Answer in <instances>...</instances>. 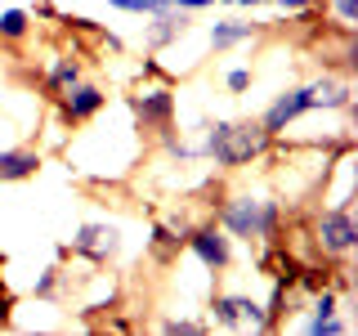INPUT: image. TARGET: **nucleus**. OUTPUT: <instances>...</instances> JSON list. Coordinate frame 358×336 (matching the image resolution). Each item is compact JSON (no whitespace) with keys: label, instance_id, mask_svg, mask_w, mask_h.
<instances>
[{"label":"nucleus","instance_id":"nucleus-18","mask_svg":"<svg viewBox=\"0 0 358 336\" xmlns=\"http://www.w3.org/2000/svg\"><path fill=\"white\" fill-rule=\"evenodd\" d=\"M322 9H331L336 31H354L358 27V0H327Z\"/></svg>","mask_w":358,"mask_h":336},{"label":"nucleus","instance_id":"nucleus-17","mask_svg":"<svg viewBox=\"0 0 358 336\" xmlns=\"http://www.w3.org/2000/svg\"><path fill=\"white\" fill-rule=\"evenodd\" d=\"M157 332H166V336H201V332H210V323L193 318V314H171V318L157 323Z\"/></svg>","mask_w":358,"mask_h":336},{"label":"nucleus","instance_id":"nucleus-16","mask_svg":"<svg viewBox=\"0 0 358 336\" xmlns=\"http://www.w3.org/2000/svg\"><path fill=\"white\" fill-rule=\"evenodd\" d=\"M63 287H67V269L50 265L36 283H31V296H36V300H63Z\"/></svg>","mask_w":358,"mask_h":336},{"label":"nucleus","instance_id":"nucleus-22","mask_svg":"<svg viewBox=\"0 0 358 336\" xmlns=\"http://www.w3.org/2000/svg\"><path fill=\"white\" fill-rule=\"evenodd\" d=\"M215 5H229V9H260V5H273V0H215Z\"/></svg>","mask_w":358,"mask_h":336},{"label":"nucleus","instance_id":"nucleus-10","mask_svg":"<svg viewBox=\"0 0 358 336\" xmlns=\"http://www.w3.org/2000/svg\"><path fill=\"white\" fill-rule=\"evenodd\" d=\"M260 31H264V22H255V18H215L206 27V41H210L215 54H229V50H238V45L255 41Z\"/></svg>","mask_w":358,"mask_h":336},{"label":"nucleus","instance_id":"nucleus-7","mask_svg":"<svg viewBox=\"0 0 358 336\" xmlns=\"http://www.w3.org/2000/svg\"><path fill=\"white\" fill-rule=\"evenodd\" d=\"M184 251L193 255V260L206 269V274H229L233 269V238L220 229L215 220H197V224H188V233H184Z\"/></svg>","mask_w":358,"mask_h":336},{"label":"nucleus","instance_id":"nucleus-21","mask_svg":"<svg viewBox=\"0 0 358 336\" xmlns=\"http://www.w3.org/2000/svg\"><path fill=\"white\" fill-rule=\"evenodd\" d=\"M175 9H188V14H201V9H210L215 0H171Z\"/></svg>","mask_w":358,"mask_h":336},{"label":"nucleus","instance_id":"nucleus-12","mask_svg":"<svg viewBox=\"0 0 358 336\" xmlns=\"http://www.w3.org/2000/svg\"><path fill=\"white\" fill-rule=\"evenodd\" d=\"M184 233L188 229H175L171 220H157L152 233H148V260L157 269H171L179 255H184Z\"/></svg>","mask_w":358,"mask_h":336},{"label":"nucleus","instance_id":"nucleus-20","mask_svg":"<svg viewBox=\"0 0 358 336\" xmlns=\"http://www.w3.org/2000/svg\"><path fill=\"white\" fill-rule=\"evenodd\" d=\"M14 305H18V300H14V291H9V287H0V328H9V323H14Z\"/></svg>","mask_w":358,"mask_h":336},{"label":"nucleus","instance_id":"nucleus-1","mask_svg":"<svg viewBox=\"0 0 358 336\" xmlns=\"http://www.w3.org/2000/svg\"><path fill=\"white\" fill-rule=\"evenodd\" d=\"M273 148H278V134H268L260 117L206 121V126H201V144H197L201 162H215L220 175H238L246 166L264 162Z\"/></svg>","mask_w":358,"mask_h":336},{"label":"nucleus","instance_id":"nucleus-2","mask_svg":"<svg viewBox=\"0 0 358 336\" xmlns=\"http://www.w3.org/2000/svg\"><path fill=\"white\" fill-rule=\"evenodd\" d=\"M215 224L233 242H282V202L273 193H224L215 202Z\"/></svg>","mask_w":358,"mask_h":336},{"label":"nucleus","instance_id":"nucleus-19","mask_svg":"<svg viewBox=\"0 0 358 336\" xmlns=\"http://www.w3.org/2000/svg\"><path fill=\"white\" fill-rule=\"evenodd\" d=\"M251 81H255V72L251 67H229V72H224V90H229V94H246V90H251Z\"/></svg>","mask_w":358,"mask_h":336},{"label":"nucleus","instance_id":"nucleus-14","mask_svg":"<svg viewBox=\"0 0 358 336\" xmlns=\"http://www.w3.org/2000/svg\"><path fill=\"white\" fill-rule=\"evenodd\" d=\"M41 171V148L31 144H14V148H0V184H18Z\"/></svg>","mask_w":358,"mask_h":336},{"label":"nucleus","instance_id":"nucleus-23","mask_svg":"<svg viewBox=\"0 0 358 336\" xmlns=\"http://www.w3.org/2000/svg\"><path fill=\"white\" fill-rule=\"evenodd\" d=\"M0 287H5V265H0Z\"/></svg>","mask_w":358,"mask_h":336},{"label":"nucleus","instance_id":"nucleus-15","mask_svg":"<svg viewBox=\"0 0 358 336\" xmlns=\"http://www.w3.org/2000/svg\"><path fill=\"white\" fill-rule=\"evenodd\" d=\"M27 36H31L27 9H0V45H22Z\"/></svg>","mask_w":358,"mask_h":336},{"label":"nucleus","instance_id":"nucleus-9","mask_svg":"<svg viewBox=\"0 0 358 336\" xmlns=\"http://www.w3.org/2000/svg\"><path fill=\"white\" fill-rule=\"evenodd\" d=\"M309 112H313V104H309V85H287L282 94H278L273 104L260 112V121H264L268 134H278V139H282V134L296 126L300 117H309Z\"/></svg>","mask_w":358,"mask_h":336},{"label":"nucleus","instance_id":"nucleus-8","mask_svg":"<svg viewBox=\"0 0 358 336\" xmlns=\"http://www.w3.org/2000/svg\"><path fill=\"white\" fill-rule=\"evenodd\" d=\"M54 104H59V121H63L67 130H76V126L94 121L99 112L108 108V90L99 85V81H85V76H81V81H72L59 99H54Z\"/></svg>","mask_w":358,"mask_h":336},{"label":"nucleus","instance_id":"nucleus-6","mask_svg":"<svg viewBox=\"0 0 358 336\" xmlns=\"http://www.w3.org/2000/svg\"><path fill=\"white\" fill-rule=\"evenodd\" d=\"M67 251L76 255V260H85L90 269H103L121 255V224L112 220H81L72 233V242H67Z\"/></svg>","mask_w":358,"mask_h":336},{"label":"nucleus","instance_id":"nucleus-13","mask_svg":"<svg viewBox=\"0 0 358 336\" xmlns=\"http://www.w3.org/2000/svg\"><path fill=\"white\" fill-rule=\"evenodd\" d=\"M85 76V63L76 59V54H50V63H45V76H41V94L45 99H59L72 81H81Z\"/></svg>","mask_w":358,"mask_h":336},{"label":"nucleus","instance_id":"nucleus-3","mask_svg":"<svg viewBox=\"0 0 358 336\" xmlns=\"http://www.w3.org/2000/svg\"><path fill=\"white\" fill-rule=\"evenodd\" d=\"M126 108H130L134 130H139L143 139H157V134L175 130V117H179L175 90L166 85V81H157V85H139L134 94H126Z\"/></svg>","mask_w":358,"mask_h":336},{"label":"nucleus","instance_id":"nucleus-5","mask_svg":"<svg viewBox=\"0 0 358 336\" xmlns=\"http://www.w3.org/2000/svg\"><path fill=\"white\" fill-rule=\"evenodd\" d=\"M206 314H210L206 323H210V328H220V332H273L264 300L242 296V291H215Z\"/></svg>","mask_w":358,"mask_h":336},{"label":"nucleus","instance_id":"nucleus-11","mask_svg":"<svg viewBox=\"0 0 358 336\" xmlns=\"http://www.w3.org/2000/svg\"><path fill=\"white\" fill-rule=\"evenodd\" d=\"M188 27H193V14L171 5L166 14H152V22H143V45H148V50H166V45L179 41Z\"/></svg>","mask_w":358,"mask_h":336},{"label":"nucleus","instance_id":"nucleus-4","mask_svg":"<svg viewBox=\"0 0 358 336\" xmlns=\"http://www.w3.org/2000/svg\"><path fill=\"white\" fill-rule=\"evenodd\" d=\"M313 242L318 251L327 255L331 265H345L350 255L358 251V220H354V206H322L313 211Z\"/></svg>","mask_w":358,"mask_h":336}]
</instances>
